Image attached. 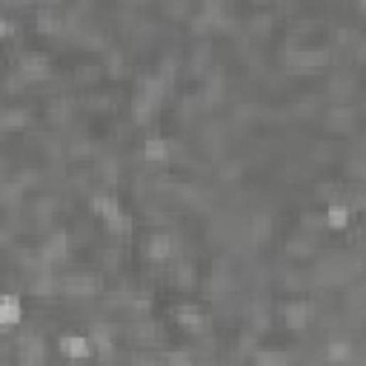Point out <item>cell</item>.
Wrapping results in <instances>:
<instances>
[{"mask_svg": "<svg viewBox=\"0 0 366 366\" xmlns=\"http://www.w3.org/2000/svg\"><path fill=\"white\" fill-rule=\"evenodd\" d=\"M117 209V203L109 198V195H95L92 198V212H97L100 217H106V215H112Z\"/></svg>", "mask_w": 366, "mask_h": 366, "instance_id": "21", "label": "cell"}, {"mask_svg": "<svg viewBox=\"0 0 366 366\" xmlns=\"http://www.w3.org/2000/svg\"><path fill=\"white\" fill-rule=\"evenodd\" d=\"M66 255H69V235H66L63 229H58V232H52V235L46 237V243H43V261L58 264V261H63Z\"/></svg>", "mask_w": 366, "mask_h": 366, "instance_id": "4", "label": "cell"}, {"mask_svg": "<svg viewBox=\"0 0 366 366\" xmlns=\"http://www.w3.org/2000/svg\"><path fill=\"white\" fill-rule=\"evenodd\" d=\"M326 357L332 360V363H349L352 357H355V346H352V340H346V338H335V340H329L326 343Z\"/></svg>", "mask_w": 366, "mask_h": 366, "instance_id": "10", "label": "cell"}, {"mask_svg": "<svg viewBox=\"0 0 366 366\" xmlns=\"http://www.w3.org/2000/svg\"><path fill=\"white\" fill-rule=\"evenodd\" d=\"M138 366H163V363L155 357H138Z\"/></svg>", "mask_w": 366, "mask_h": 366, "instance_id": "25", "label": "cell"}, {"mask_svg": "<svg viewBox=\"0 0 366 366\" xmlns=\"http://www.w3.org/2000/svg\"><path fill=\"white\" fill-rule=\"evenodd\" d=\"M26 120H29V112H23V109H9V112L0 114V127L15 129V127H23Z\"/></svg>", "mask_w": 366, "mask_h": 366, "instance_id": "19", "label": "cell"}, {"mask_svg": "<svg viewBox=\"0 0 366 366\" xmlns=\"http://www.w3.org/2000/svg\"><path fill=\"white\" fill-rule=\"evenodd\" d=\"M152 109H155V106H152V103H149V100H146V97L138 92V95H135V100H132V112H135V117L141 120V124H146V120H149Z\"/></svg>", "mask_w": 366, "mask_h": 366, "instance_id": "20", "label": "cell"}, {"mask_svg": "<svg viewBox=\"0 0 366 366\" xmlns=\"http://www.w3.org/2000/svg\"><path fill=\"white\" fill-rule=\"evenodd\" d=\"M23 318V303L18 295H0V326H15Z\"/></svg>", "mask_w": 366, "mask_h": 366, "instance_id": "6", "label": "cell"}, {"mask_svg": "<svg viewBox=\"0 0 366 366\" xmlns=\"http://www.w3.org/2000/svg\"><path fill=\"white\" fill-rule=\"evenodd\" d=\"M38 29L41 32H60L63 29V18H60L58 6H41L38 9Z\"/></svg>", "mask_w": 366, "mask_h": 366, "instance_id": "14", "label": "cell"}, {"mask_svg": "<svg viewBox=\"0 0 366 366\" xmlns=\"http://www.w3.org/2000/svg\"><path fill=\"white\" fill-rule=\"evenodd\" d=\"M326 223H329L332 229H343V226L349 223V206H346V203H332V206L326 209Z\"/></svg>", "mask_w": 366, "mask_h": 366, "instance_id": "17", "label": "cell"}, {"mask_svg": "<svg viewBox=\"0 0 366 366\" xmlns=\"http://www.w3.org/2000/svg\"><path fill=\"white\" fill-rule=\"evenodd\" d=\"M289 60H292V63H298L301 69H312V66H323V63H329V55H326L323 49H298V52H292V55H289Z\"/></svg>", "mask_w": 366, "mask_h": 366, "instance_id": "11", "label": "cell"}, {"mask_svg": "<svg viewBox=\"0 0 366 366\" xmlns=\"http://www.w3.org/2000/svg\"><path fill=\"white\" fill-rule=\"evenodd\" d=\"M144 158L152 161V163L166 161V158H169V144H166V138H161V135L146 138V141H144Z\"/></svg>", "mask_w": 366, "mask_h": 366, "instance_id": "13", "label": "cell"}, {"mask_svg": "<svg viewBox=\"0 0 366 366\" xmlns=\"http://www.w3.org/2000/svg\"><path fill=\"white\" fill-rule=\"evenodd\" d=\"M255 366H289L286 355L278 352V349H261L255 355Z\"/></svg>", "mask_w": 366, "mask_h": 366, "instance_id": "18", "label": "cell"}, {"mask_svg": "<svg viewBox=\"0 0 366 366\" xmlns=\"http://www.w3.org/2000/svg\"><path fill=\"white\" fill-rule=\"evenodd\" d=\"M161 363L163 366H192V355L183 352V349H175V352H166L161 357Z\"/></svg>", "mask_w": 366, "mask_h": 366, "instance_id": "22", "label": "cell"}, {"mask_svg": "<svg viewBox=\"0 0 366 366\" xmlns=\"http://www.w3.org/2000/svg\"><path fill=\"white\" fill-rule=\"evenodd\" d=\"M103 220H106V226H109L112 232H117V235H129V232H132V217H129L127 212H120V206H117L112 215H106Z\"/></svg>", "mask_w": 366, "mask_h": 366, "instance_id": "16", "label": "cell"}, {"mask_svg": "<svg viewBox=\"0 0 366 366\" xmlns=\"http://www.w3.org/2000/svg\"><path fill=\"white\" fill-rule=\"evenodd\" d=\"M21 360L26 366H41L46 360V343H43V338L38 332L21 338Z\"/></svg>", "mask_w": 366, "mask_h": 366, "instance_id": "3", "label": "cell"}, {"mask_svg": "<svg viewBox=\"0 0 366 366\" xmlns=\"http://www.w3.org/2000/svg\"><path fill=\"white\" fill-rule=\"evenodd\" d=\"M172 249H175V240H172V235H166V232H155V235L146 240V255H149L152 261H166V258L172 255Z\"/></svg>", "mask_w": 366, "mask_h": 366, "instance_id": "7", "label": "cell"}, {"mask_svg": "<svg viewBox=\"0 0 366 366\" xmlns=\"http://www.w3.org/2000/svg\"><path fill=\"white\" fill-rule=\"evenodd\" d=\"M175 318H178V323H181L183 329H192V332H200V329L206 326V315H203L195 303L178 306V309H175Z\"/></svg>", "mask_w": 366, "mask_h": 366, "instance_id": "9", "label": "cell"}, {"mask_svg": "<svg viewBox=\"0 0 366 366\" xmlns=\"http://www.w3.org/2000/svg\"><path fill=\"white\" fill-rule=\"evenodd\" d=\"M97 289H100V281H97L95 275H86V272L69 275V278L63 281V292L72 295V298H89V295H95Z\"/></svg>", "mask_w": 366, "mask_h": 366, "instance_id": "2", "label": "cell"}, {"mask_svg": "<svg viewBox=\"0 0 366 366\" xmlns=\"http://www.w3.org/2000/svg\"><path fill=\"white\" fill-rule=\"evenodd\" d=\"M141 95H144L152 106H158V103L163 100V95H166V80H163L161 75H149V77H144V83H141Z\"/></svg>", "mask_w": 366, "mask_h": 366, "instance_id": "12", "label": "cell"}, {"mask_svg": "<svg viewBox=\"0 0 366 366\" xmlns=\"http://www.w3.org/2000/svg\"><path fill=\"white\" fill-rule=\"evenodd\" d=\"M49 75H52V63H49L46 55H41V52L23 55V60H21V77L23 80H46Z\"/></svg>", "mask_w": 366, "mask_h": 366, "instance_id": "1", "label": "cell"}, {"mask_svg": "<svg viewBox=\"0 0 366 366\" xmlns=\"http://www.w3.org/2000/svg\"><path fill=\"white\" fill-rule=\"evenodd\" d=\"M312 312H315L312 303H306V301H292V303L284 306V321H286V326H292V329H303V326L312 321Z\"/></svg>", "mask_w": 366, "mask_h": 366, "instance_id": "5", "label": "cell"}, {"mask_svg": "<svg viewBox=\"0 0 366 366\" xmlns=\"http://www.w3.org/2000/svg\"><path fill=\"white\" fill-rule=\"evenodd\" d=\"M60 352H63L66 357L83 360V357L92 355V343H89V338H83V335H63V338H60Z\"/></svg>", "mask_w": 366, "mask_h": 366, "instance_id": "8", "label": "cell"}, {"mask_svg": "<svg viewBox=\"0 0 366 366\" xmlns=\"http://www.w3.org/2000/svg\"><path fill=\"white\" fill-rule=\"evenodd\" d=\"M89 343H92V349H97L100 355H109V352H112V329H109L106 323H92Z\"/></svg>", "mask_w": 366, "mask_h": 366, "instance_id": "15", "label": "cell"}, {"mask_svg": "<svg viewBox=\"0 0 366 366\" xmlns=\"http://www.w3.org/2000/svg\"><path fill=\"white\" fill-rule=\"evenodd\" d=\"M9 29H12V23H9L4 15H0V38H6V35H9Z\"/></svg>", "mask_w": 366, "mask_h": 366, "instance_id": "24", "label": "cell"}, {"mask_svg": "<svg viewBox=\"0 0 366 366\" xmlns=\"http://www.w3.org/2000/svg\"><path fill=\"white\" fill-rule=\"evenodd\" d=\"M178 281H181V284H183V281L192 284V267H183V264H181V267H178Z\"/></svg>", "mask_w": 366, "mask_h": 366, "instance_id": "23", "label": "cell"}]
</instances>
